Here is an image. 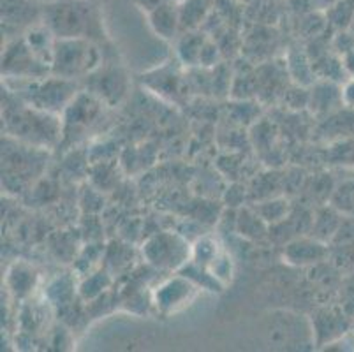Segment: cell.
I'll list each match as a JSON object with an SVG mask.
<instances>
[{
	"mask_svg": "<svg viewBox=\"0 0 354 352\" xmlns=\"http://www.w3.org/2000/svg\"><path fill=\"white\" fill-rule=\"evenodd\" d=\"M18 83L21 85L18 86V90L9 89V86L8 89L12 90L16 95H20L28 104L60 116L80 93L78 82L53 76V74L39 77V80H18Z\"/></svg>",
	"mask_w": 354,
	"mask_h": 352,
	"instance_id": "obj_4",
	"label": "cell"
},
{
	"mask_svg": "<svg viewBox=\"0 0 354 352\" xmlns=\"http://www.w3.org/2000/svg\"><path fill=\"white\" fill-rule=\"evenodd\" d=\"M2 74L6 80H39L50 76L51 67L28 48L21 35L6 44L2 53Z\"/></svg>",
	"mask_w": 354,
	"mask_h": 352,
	"instance_id": "obj_7",
	"label": "cell"
},
{
	"mask_svg": "<svg viewBox=\"0 0 354 352\" xmlns=\"http://www.w3.org/2000/svg\"><path fill=\"white\" fill-rule=\"evenodd\" d=\"M342 102L346 106H349V108L354 109V77L351 80L349 83H347L346 86H344L342 90Z\"/></svg>",
	"mask_w": 354,
	"mask_h": 352,
	"instance_id": "obj_17",
	"label": "cell"
},
{
	"mask_svg": "<svg viewBox=\"0 0 354 352\" xmlns=\"http://www.w3.org/2000/svg\"><path fill=\"white\" fill-rule=\"evenodd\" d=\"M143 257L157 270H182L192 259V245L178 232H159L143 245Z\"/></svg>",
	"mask_w": 354,
	"mask_h": 352,
	"instance_id": "obj_6",
	"label": "cell"
},
{
	"mask_svg": "<svg viewBox=\"0 0 354 352\" xmlns=\"http://www.w3.org/2000/svg\"><path fill=\"white\" fill-rule=\"evenodd\" d=\"M199 289L201 287L194 280L180 273L173 279L164 280L159 287L153 289L152 305L162 315L176 314V312H182L183 308H187L194 302Z\"/></svg>",
	"mask_w": 354,
	"mask_h": 352,
	"instance_id": "obj_8",
	"label": "cell"
},
{
	"mask_svg": "<svg viewBox=\"0 0 354 352\" xmlns=\"http://www.w3.org/2000/svg\"><path fill=\"white\" fill-rule=\"evenodd\" d=\"M43 24L57 39H90L108 43L104 12L99 0H50L43 2Z\"/></svg>",
	"mask_w": 354,
	"mask_h": 352,
	"instance_id": "obj_2",
	"label": "cell"
},
{
	"mask_svg": "<svg viewBox=\"0 0 354 352\" xmlns=\"http://www.w3.org/2000/svg\"><path fill=\"white\" fill-rule=\"evenodd\" d=\"M12 145L15 148L6 143L4 151H2V180L8 189L16 185V183H11L16 180H18V187L24 185L25 182H30L32 178H35L34 174H39L43 171L44 163H46V150L43 148L30 147L16 140H12Z\"/></svg>",
	"mask_w": 354,
	"mask_h": 352,
	"instance_id": "obj_5",
	"label": "cell"
},
{
	"mask_svg": "<svg viewBox=\"0 0 354 352\" xmlns=\"http://www.w3.org/2000/svg\"><path fill=\"white\" fill-rule=\"evenodd\" d=\"M109 284H111V280L108 279L106 273H94V275H90L80 286V295L85 299H95L99 296H102V293H104Z\"/></svg>",
	"mask_w": 354,
	"mask_h": 352,
	"instance_id": "obj_15",
	"label": "cell"
},
{
	"mask_svg": "<svg viewBox=\"0 0 354 352\" xmlns=\"http://www.w3.org/2000/svg\"><path fill=\"white\" fill-rule=\"evenodd\" d=\"M133 2L145 12V15H148V12H152L153 9L160 8V6L164 4H169V2H176V0H133Z\"/></svg>",
	"mask_w": 354,
	"mask_h": 352,
	"instance_id": "obj_16",
	"label": "cell"
},
{
	"mask_svg": "<svg viewBox=\"0 0 354 352\" xmlns=\"http://www.w3.org/2000/svg\"><path fill=\"white\" fill-rule=\"evenodd\" d=\"M43 21V4L35 0H2V34L21 37L28 28Z\"/></svg>",
	"mask_w": 354,
	"mask_h": 352,
	"instance_id": "obj_9",
	"label": "cell"
},
{
	"mask_svg": "<svg viewBox=\"0 0 354 352\" xmlns=\"http://www.w3.org/2000/svg\"><path fill=\"white\" fill-rule=\"evenodd\" d=\"M205 44H207V41H205L203 35L194 34V32L183 35L182 41L178 43V55L182 58V62L187 64V66L199 64Z\"/></svg>",
	"mask_w": 354,
	"mask_h": 352,
	"instance_id": "obj_14",
	"label": "cell"
},
{
	"mask_svg": "<svg viewBox=\"0 0 354 352\" xmlns=\"http://www.w3.org/2000/svg\"><path fill=\"white\" fill-rule=\"evenodd\" d=\"M148 25L152 28L157 37L164 41H173L178 35V28L182 25V16H180L178 2H169L160 8L148 12Z\"/></svg>",
	"mask_w": 354,
	"mask_h": 352,
	"instance_id": "obj_11",
	"label": "cell"
},
{
	"mask_svg": "<svg viewBox=\"0 0 354 352\" xmlns=\"http://www.w3.org/2000/svg\"><path fill=\"white\" fill-rule=\"evenodd\" d=\"M176 2H178V4H182V2H185V0H176Z\"/></svg>",
	"mask_w": 354,
	"mask_h": 352,
	"instance_id": "obj_19",
	"label": "cell"
},
{
	"mask_svg": "<svg viewBox=\"0 0 354 352\" xmlns=\"http://www.w3.org/2000/svg\"><path fill=\"white\" fill-rule=\"evenodd\" d=\"M2 120L6 136L30 147L48 150L62 140V116L28 104L8 86L2 93Z\"/></svg>",
	"mask_w": 354,
	"mask_h": 352,
	"instance_id": "obj_1",
	"label": "cell"
},
{
	"mask_svg": "<svg viewBox=\"0 0 354 352\" xmlns=\"http://www.w3.org/2000/svg\"><path fill=\"white\" fill-rule=\"evenodd\" d=\"M102 46L90 39H57L51 60V74L66 80H85L104 60Z\"/></svg>",
	"mask_w": 354,
	"mask_h": 352,
	"instance_id": "obj_3",
	"label": "cell"
},
{
	"mask_svg": "<svg viewBox=\"0 0 354 352\" xmlns=\"http://www.w3.org/2000/svg\"><path fill=\"white\" fill-rule=\"evenodd\" d=\"M37 273L25 263H16L8 273V287L16 298H28L37 286Z\"/></svg>",
	"mask_w": 354,
	"mask_h": 352,
	"instance_id": "obj_12",
	"label": "cell"
},
{
	"mask_svg": "<svg viewBox=\"0 0 354 352\" xmlns=\"http://www.w3.org/2000/svg\"><path fill=\"white\" fill-rule=\"evenodd\" d=\"M323 245L307 240L295 241V243L289 245L288 250H286V257L289 259V263L295 264L314 263V261H317L319 257H323Z\"/></svg>",
	"mask_w": 354,
	"mask_h": 352,
	"instance_id": "obj_13",
	"label": "cell"
},
{
	"mask_svg": "<svg viewBox=\"0 0 354 352\" xmlns=\"http://www.w3.org/2000/svg\"><path fill=\"white\" fill-rule=\"evenodd\" d=\"M86 80L90 83L88 92L94 93L97 99H101L108 106L120 102L129 90V80L124 69L117 64L108 66V64H104V60Z\"/></svg>",
	"mask_w": 354,
	"mask_h": 352,
	"instance_id": "obj_10",
	"label": "cell"
},
{
	"mask_svg": "<svg viewBox=\"0 0 354 352\" xmlns=\"http://www.w3.org/2000/svg\"><path fill=\"white\" fill-rule=\"evenodd\" d=\"M344 67H346L347 73L354 76V48L344 55Z\"/></svg>",
	"mask_w": 354,
	"mask_h": 352,
	"instance_id": "obj_18",
	"label": "cell"
}]
</instances>
